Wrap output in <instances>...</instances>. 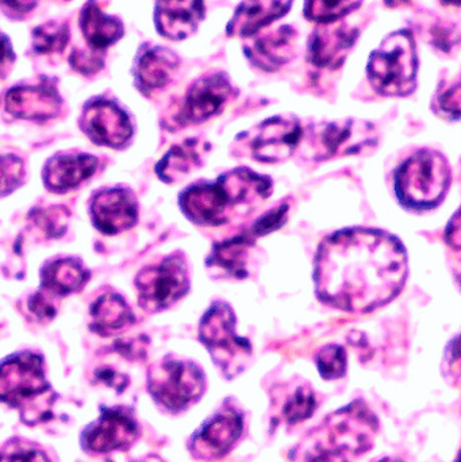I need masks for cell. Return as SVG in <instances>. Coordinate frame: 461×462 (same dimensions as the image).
<instances>
[{
    "label": "cell",
    "instance_id": "6da1fadb",
    "mask_svg": "<svg viewBox=\"0 0 461 462\" xmlns=\"http://www.w3.org/2000/svg\"><path fill=\"white\" fill-rule=\"evenodd\" d=\"M408 253L383 230L354 227L327 236L314 260L319 300L343 311L367 314L394 300L408 279Z\"/></svg>",
    "mask_w": 461,
    "mask_h": 462
},
{
    "label": "cell",
    "instance_id": "7a4b0ae2",
    "mask_svg": "<svg viewBox=\"0 0 461 462\" xmlns=\"http://www.w3.org/2000/svg\"><path fill=\"white\" fill-rule=\"evenodd\" d=\"M272 189L270 176L249 168H235L217 180L192 184L181 192L179 206L187 219L198 226H222L241 210L251 211L267 200Z\"/></svg>",
    "mask_w": 461,
    "mask_h": 462
},
{
    "label": "cell",
    "instance_id": "3957f363",
    "mask_svg": "<svg viewBox=\"0 0 461 462\" xmlns=\"http://www.w3.org/2000/svg\"><path fill=\"white\" fill-rule=\"evenodd\" d=\"M56 398L37 353H15L0 364V402L18 410L24 425L37 426L51 420Z\"/></svg>",
    "mask_w": 461,
    "mask_h": 462
},
{
    "label": "cell",
    "instance_id": "277c9868",
    "mask_svg": "<svg viewBox=\"0 0 461 462\" xmlns=\"http://www.w3.org/2000/svg\"><path fill=\"white\" fill-rule=\"evenodd\" d=\"M394 181L395 195L401 205L409 210H433L448 194L451 165L440 152L421 149L398 168Z\"/></svg>",
    "mask_w": 461,
    "mask_h": 462
},
{
    "label": "cell",
    "instance_id": "5b68a950",
    "mask_svg": "<svg viewBox=\"0 0 461 462\" xmlns=\"http://www.w3.org/2000/svg\"><path fill=\"white\" fill-rule=\"evenodd\" d=\"M419 54L413 32L397 30L384 38L368 60L367 76L382 97H405L417 88Z\"/></svg>",
    "mask_w": 461,
    "mask_h": 462
},
{
    "label": "cell",
    "instance_id": "8992f818",
    "mask_svg": "<svg viewBox=\"0 0 461 462\" xmlns=\"http://www.w3.org/2000/svg\"><path fill=\"white\" fill-rule=\"evenodd\" d=\"M235 311L222 300L214 301L199 323V341L226 380L245 372L254 356L251 342L235 333Z\"/></svg>",
    "mask_w": 461,
    "mask_h": 462
},
{
    "label": "cell",
    "instance_id": "52a82bcc",
    "mask_svg": "<svg viewBox=\"0 0 461 462\" xmlns=\"http://www.w3.org/2000/svg\"><path fill=\"white\" fill-rule=\"evenodd\" d=\"M378 429V418L365 403L357 401L330 414L305 442L352 457L373 448Z\"/></svg>",
    "mask_w": 461,
    "mask_h": 462
},
{
    "label": "cell",
    "instance_id": "ba28073f",
    "mask_svg": "<svg viewBox=\"0 0 461 462\" xmlns=\"http://www.w3.org/2000/svg\"><path fill=\"white\" fill-rule=\"evenodd\" d=\"M148 391L157 406L171 414H180L200 401L206 376L192 361L168 356L149 371Z\"/></svg>",
    "mask_w": 461,
    "mask_h": 462
},
{
    "label": "cell",
    "instance_id": "9c48e42d",
    "mask_svg": "<svg viewBox=\"0 0 461 462\" xmlns=\"http://www.w3.org/2000/svg\"><path fill=\"white\" fill-rule=\"evenodd\" d=\"M189 265L180 252L146 266L135 277L138 303L148 312L170 309L189 293Z\"/></svg>",
    "mask_w": 461,
    "mask_h": 462
},
{
    "label": "cell",
    "instance_id": "30bf717a",
    "mask_svg": "<svg viewBox=\"0 0 461 462\" xmlns=\"http://www.w3.org/2000/svg\"><path fill=\"white\" fill-rule=\"evenodd\" d=\"M140 437V425L130 407H102L95 422L80 437L83 450L91 455H107L129 450Z\"/></svg>",
    "mask_w": 461,
    "mask_h": 462
},
{
    "label": "cell",
    "instance_id": "8fae6325",
    "mask_svg": "<svg viewBox=\"0 0 461 462\" xmlns=\"http://www.w3.org/2000/svg\"><path fill=\"white\" fill-rule=\"evenodd\" d=\"M237 89L225 72H211L195 80L187 89L176 114L179 126L200 125L219 116Z\"/></svg>",
    "mask_w": 461,
    "mask_h": 462
},
{
    "label": "cell",
    "instance_id": "7c38bea8",
    "mask_svg": "<svg viewBox=\"0 0 461 462\" xmlns=\"http://www.w3.org/2000/svg\"><path fill=\"white\" fill-rule=\"evenodd\" d=\"M378 143L375 125L363 119L327 122L313 130V148L318 162L359 154L375 148Z\"/></svg>",
    "mask_w": 461,
    "mask_h": 462
},
{
    "label": "cell",
    "instance_id": "4fadbf2b",
    "mask_svg": "<svg viewBox=\"0 0 461 462\" xmlns=\"http://www.w3.org/2000/svg\"><path fill=\"white\" fill-rule=\"evenodd\" d=\"M243 431V414L226 401L191 437L189 453L200 461L221 460L235 448Z\"/></svg>",
    "mask_w": 461,
    "mask_h": 462
},
{
    "label": "cell",
    "instance_id": "5bb4252c",
    "mask_svg": "<svg viewBox=\"0 0 461 462\" xmlns=\"http://www.w3.org/2000/svg\"><path fill=\"white\" fill-rule=\"evenodd\" d=\"M302 138L300 119L291 116H272L254 129L249 143L252 157L264 164L286 162L295 153Z\"/></svg>",
    "mask_w": 461,
    "mask_h": 462
},
{
    "label": "cell",
    "instance_id": "9a60e30c",
    "mask_svg": "<svg viewBox=\"0 0 461 462\" xmlns=\"http://www.w3.org/2000/svg\"><path fill=\"white\" fill-rule=\"evenodd\" d=\"M81 130L97 145L121 148L133 134L129 116L110 100L97 99L84 108Z\"/></svg>",
    "mask_w": 461,
    "mask_h": 462
},
{
    "label": "cell",
    "instance_id": "2e32d148",
    "mask_svg": "<svg viewBox=\"0 0 461 462\" xmlns=\"http://www.w3.org/2000/svg\"><path fill=\"white\" fill-rule=\"evenodd\" d=\"M359 29L346 22L319 24L308 41V60L318 68L338 69L359 38Z\"/></svg>",
    "mask_w": 461,
    "mask_h": 462
},
{
    "label": "cell",
    "instance_id": "e0dca14e",
    "mask_svg": "<svg viewBox=\"0 0 461 462\" xmlns=\"http://www.w3.org/2000/svg\"><path fill=\"white\" fill-rule=\"evenodd\" d=\"M89 214L92 224L100 233L115 236L137 224V199L127 189H105L95 195Z\"/></svg>",
    "mask_w": 461,
    "mask_h": 462
},
{
    "label": "cell",
    "instance_id": "ac0fdd59",
    "mask_svg": "<svg viewBox=\"0 0 461 462\" xmlns=\"http://www.w3.org/2000/svg\"><path fill=\"white\" fill-rule=\"evenodd\" d=\"M297 30L291 24H283L245 43L244 53L254 67L276 72L297 56Z\"/></svg>",
    "mask_w": 461,
    "mask_h": 462
},
{
    "label": "cell",
    "instance_id": "d6986e66",
    "mask_svg": "<svg viewBox=\"0 0 461 462\" xmlns=\"http://www.w3.org/2000/svg\"><path fill=\"white\" fill-rule=\"evenodd\" d=\"M5 110L16 118L43 122L59 116L62 100L51 83L19 86L5 95Z\"/></svg>",
    "mask_w": 461,
    "mask_h": 462
},
{
    "label": "cell",
    "instance_id": "ffe728a7",
    "mask_svg": "<svg viewBox=\"0 0 461 462\" xmlns=\"http://www.w3.org/2000/svg\"><path fill=\"white\" fill-rule=\"evenodd\" d=\"M180 59L175 51L164 46H143L135 59V86L145 95L164 88L175 78Z\"/></svg>",
    "mask_w": 461,
    "mask_h": 462
},
{
    "label": "cell",
    "instance_id": "44dd1931",
    "mask_svg": "<svg viewBox=\"0 0 461 462\" xmlns=\"http://www.w3.org/2000/svg\"><path fill=\"white\" fill-rule=\"evenodd\" d=\"M205 15L206 5L203 2H157L154 22L162 37L181 41L197 32Z\"/></svg>",
    "mask_w": 461,
    "mask_h": 462
},
{
    "label": "cell",
    "instance_id": "7402d4cb",
    "mask_svg": "<svg viewBox=\"0 0 461 462\" xmlns=\"http://www.w3.org/2000/svg\"><path fill=\"white\" fill-rule=\"evenodd\" d=\"M254 238L249 230L214 245L206 265L216 277L243 280L248 277L249 252Z\"/></svg>",
    "mask_w": 461,
    "mask_h": 462
},
{
    "label": "cell",
    "instance_id": "603a6c76",
    "mask_svg": "<svg viewBox=\"0 0 461 462\" xmlns=\"http://www.w3.org/2000/svg\"><path fill=\"white\" fill-rule=\"evenodd\" d=\"M97 157L86 153H60L46 162L43 180L51 191L64 192L80 186L94 175Z\"/></svg>",
    "mask_w": 461,
    "mask_h": 462
},
{
    "label": "cell",
    "instance_id": "cb8c5ba5",
    "mask_svg": "<svg viewBox=\"0 0 461 462\" xmlns=\"http://www.w3.org/2000/svg\"><path fill=\"white\" fill-rule=\"evenodd\" d=\"M292 2H241L226 26L227 37L249 38L291 10Z\"/></svg>",
    "mask_w": 461,
    "mask_h": 462
},
{
    "label": "cell",
    "instance_id": "d4e9b609",
    "mask_svg": "<svg viewBox=\"0 0 461 462\" xmlns=\"http://www.w3.org/2000/svg\"><path fill=\"white\" fill-rule=\"evenodd\" d=\"M211 145L200 138H187L172 146L157 164L156 173L160 180L173 184L205 165Z\"/></svg>",
    "mask_w": 461,
    "mask_h": 462
},
{
    "label": "cell",
    "instance_id": "484cf974",
    "mask_svg": "<svg viewBox=\"0 0 461 462\" xmlns=\"http://www.w3.org/2000/svg\"><path fill=\"white\" fill-rule=\"evenodd\" d=\"M41 280V292L59 301L64 296L83 290L89 280V272L78 258H59L43 266Z\"/></svg>",
    "mask_w": 461,
    "mask_h": 462
},
{
    "label": "cell",
    "instance_id": "4316f807",
    "mask_svg": "<svg viewBox=\"0 0 461 462\" xmlns=\"http://www.w3.org/2000/svg\"><path fill=\"white\" fill-rule=\"evenodd\" d=\"M89 328L102 337L115 336L134 325L132 309L118 293H106L91 306Z\"/></svg>",
    "mask_w": 461,
    "mask_h": 462
},
{
    "label": "cell",
    "instance_id": "83f0119b",
    "mask_svg": "<svg viewBox=\"0 0 461 462\" xmlns=\"http://www.w3.org/2000/svg\"><path fill=\"white\" fill-rule=\"evenodd\" d=\"M80 29L88 45L103 51L114 45L124 35V24L119 19L105 15L97 3H87L81 11Z\"/></svg>",
    "mask_w": 461,
    "mask_h": 462
},
{
    "label": "cell",
    "instance_id": "f1b7e54d",
    "mask_svg": "<svg viewBox=\"0 0 461 462\" xmlns=\"http://www.w3.org/2000/svg\"><path fill=\"white\" fill-rule=\"evenodd\" d=\"M281 409L278 412L279 422L294 426L309 420L317 409L316 393L308 383L289 388V393L279 398Z\"/></svg>",
    "mask_w": 461,
    "mask_h": 462
},
{
    "label": "cell",
    "instance_id": "f546056e",
    "mask_svg": "<svg viewBox=\"0 0 461 462\" xmlns=\"http://www.w3.org/2000/svg\"><path fill=\"white\" fill-rule=\"evenodd\" d=\"M68 41L69 29L65 22H46L32 30V48L40 54L60 53Z\"/></svg>",
    "mask_w": 461,
    "mask_h": 462
},
{
    "label": "cell",
    "instance_id": "4dcf8cb0",
    "mask_svg": "<svg viewBox=\"0 0 461 462\" xmlns=\"http://www.w3.org/2000/svg\"><path fill=\"white\" fill-rule=\"evenodd\" d=\"M362 5V2L341 0V2H325V0H310L305 3V16L309 21L319 24L335 23L344 16L349 15Z\"/></svg>",
    "mask_w": 461,
    "mask_h": 462
},
{
    "label": "cell",
    "instance_id": "1f68e13d",
    "mask_svg": "<svg viewBox=\"0 0 461 462\" xmlns=\"http://www.w3.org/2000/svg\"><path fill=\"white\" fill-rule=\"evenodd\" d=\"M319 374L325 380L343 379L348 368L346 349L340 345H327L316 356Z\"/></svg>",
    "mask_w": 461,
    "mask_h": 462
},
{
    "label": "cell",
    "instance_id": "d6a6232c",
    "mask_svg": "<svg viewBox=\"0 0 461 462\" xmlns=\"http://www.w3.org/2000/svg\"><path fill=\"white\" fill-rule=\"evenodd\" d=\"M433 111L441 118L448 121H459L460 119V80L443 81L438 86V94L432 103Z\"/></svg>",
    "mask_w": 461,
    "mask_h": 462
},
{
    "label": "cell",
    "instance_id": "836d02e7",
    "mask_svg": "<svg viewBox=\"0 0 461 462\" xmlns=\"http://www.w3.org/2000/svg\"><path fill=\"white\" fill-rule=\"evenodd\" d=\"M0 462H51L42 448L29 439H8L0 448Z\"/></svg>",
    "mask_w": 461,
    "mask_h": 462
},
{
    "label": "cell",
    "instance_id": "e575fe53",
    "mask_svg": "<svg viewBox=\"0 0 461 462\" xmlns=\"http://www.w3.org/2000/svg\"><path fill=\"white\" fill-rule=\"evenodd\" d=\"M32 221L38 230L42 231L48 238H59L67 230L69 211L62 206L53 208H38L32 211Z\"/></svg>",
    "mask_w": 461,
    "mask_h": 462
},
{
    "label": "cell",
    "instance_id": "d590c367",
    "mask_svg": "<svg viewBox=\"0 0 461 462\" xmlns=\"http://www.w3.org/2000/svg\"><path fill=\"white\" fill-rule=\"evenodd\" d=\"M24 178V165L14 154H0V197L15 191Z\"/></svg>",
    "mask_w": 461,
    "mask_h": 462
},
{
    "label": "cell",
    "instance_id": "8d00e7d4",
    "mask_svg": "<svg viewBox=\"0 0 461 462\" xmlns=\"http://www.w3.org/2000/svg\"><path fill=\"white\" fill-rule=\"evenodd\" d=\"M290 206L287 203L279 206V208H272V210L265 213L264 216L260 217L254 226L249 229V233L259 238V236H267L272 231L281 229L287 221V214H289Z\"/></svg>",
    "mask_w": 461,
    "mask_h": 462
},
{
    "label": "cell",
    "instance_id": "74e56055",
    "mask_svg": "<svg viewBox=\"0 0 461 462\" xmlns=\"http://www.w3.org/2000/svg\"><path fill=\"white\" fill-rule=\"evenodd\" d=\"M27 306H29V311L34 315L35 319L45 323L56 317L59 301L38 291L29 299Z\"/></svg>",
    "mask_w": 461,
    "mask_h": 462
},
{
    "label": "cell",
    "instance_id": "f35d334b",
    "mask_svg": "<svg viewBox=\"0 0 461 462\" xmlns=\"http://www.w3.org/2000/svg\"><path fill=\"white\" fill-rule=\"evenodd\" d=\"M97 380L108 387L115 388L116 393H124V388L129 384V379L124 374H118L110 368H100L97 371Z\"/></svg>",
    "mask_w": 461,
    "mask_h": 462
},
{
    "label": "cell",
    "instance_id": "ab89813d",
    "mask_svg": "<svg viewBox=\"0 0 461 462\" xmlns=\"http://www.w3.org/2000/svg\"><path fill=\"white\" fill-rule=\"evenodd\" d=\"M70 64L83 73H95L103 67V60L99 57H88L81 51H75L70 57Z\"/></svg>",
    "mask_w": 461,
    "mask_h": 462
},
{
    "label": "cell",
    "instance_id": "60d3db41",
    "mask_svg": "<svg viewBox=\"0 0 461 462\" xmlns=\"http://www.w3.org/2000/svg\"><path fill=\"white\" fill-rule=\"evenodd\" d=\"M14 62V51L10 41L0 32V79L7 75L8 69Z\"/></svg>",
    "mask_w": 461,
    "mask_h": 462
},
{
    "label": "cell",
    "instance_id": "b9f144b4",
    "mask_svg": "<svg viewBox=\"0 0 461 462\" xmlns=\"http://www.w3.org/2000/svg\"><path fill=\"white\" fill-rule=\"evenodd\" d=\"M446 241L452 249L459 252L460 250V213L456 211L455 213L454 218L449 222L448 227H447L446 231Z\"/></svg>",
    "mask_w": 461,
    "mask_h": 462
},
{
    "label": "cell",
    "instance_id": "7bdbcfd3",
    "mask_svg": "<svg viewBox=\"0 0 461 462\" xmlns=\"http://www.w3.org/2000/svg\"><path fill=\"white\" fill-rule=\"evenodd\" d=\"M379 462H402L400 460H392V458H384V460L379 461Z\"/></svg>",
    "mask_w": 461,
    "mask_h": 462
}]
</instances>
